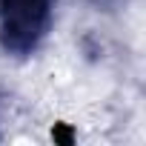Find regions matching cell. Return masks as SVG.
<instances>
[{
  "label": "cell",
  "mask_w": 146,
  "mask_h": 146,
  "mask_svg": "<svg viewBox=\"0 0 146 146\" xmlns=\"http://www.w3.org/2000/svg\"><path fill=\"white\" fill-rule=\"evenodd\" d=\"M57 0H0V49L12 57L35 54L52 32Z\"/></svg>",
  "instance_id": "6da1fadb"
},
{
  "label": "cell",
  "mask_w": 146,
  "mask_h": 146,
  "mask_svg": "<svg viewBox=\"0 0 146 146\" xmlns=\"http://www.w3.org/2000/svg\"><path fill=\"white\" fill-rule=\"evenodd\" d=\"M92 3H95L98 9H112V6H120V3H126V0H92Z\"/></svg>",
  "instance_id": "7a4b0ae2"
}]
</instances>
